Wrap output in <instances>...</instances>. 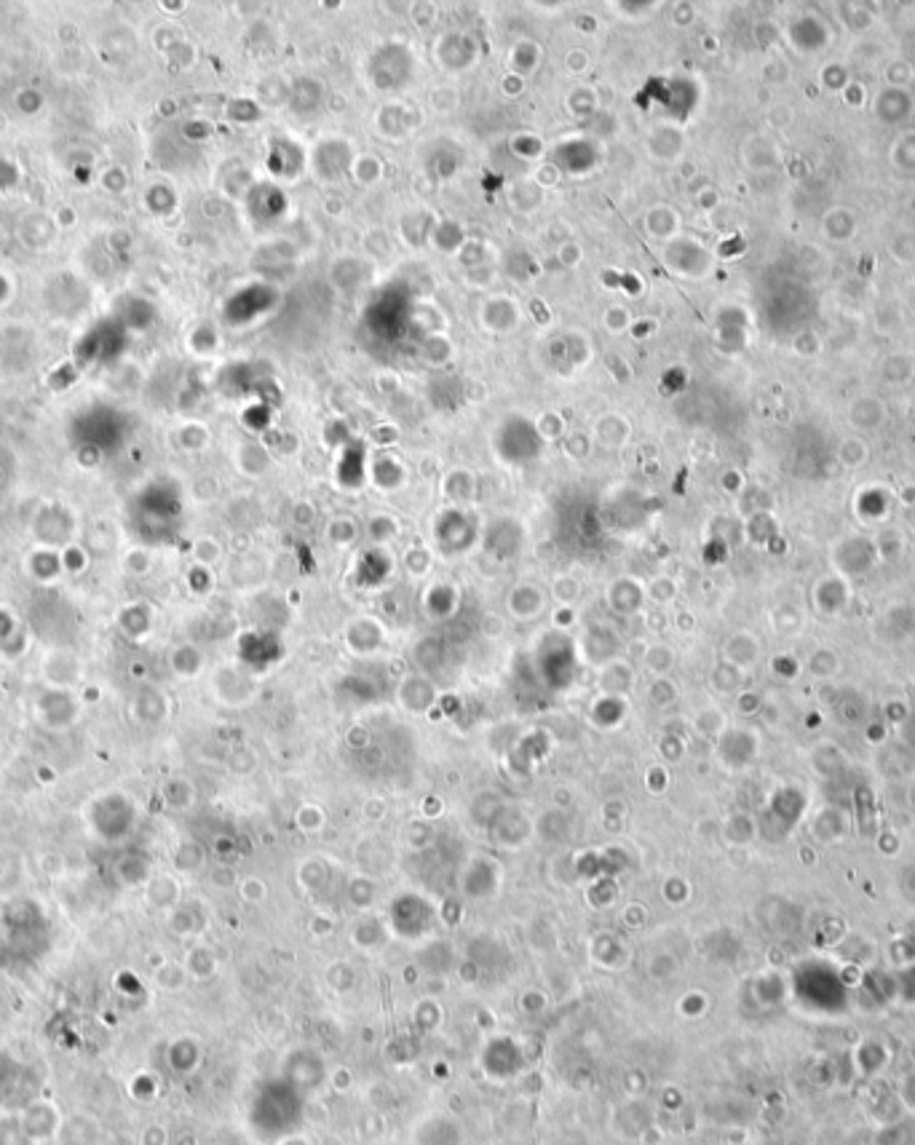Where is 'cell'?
<instances>
[{
  "label": "cell",
  "mask_w": 915,
  "mask_h": 1145,
  "mask_svg": "<svg viewBox=\"0 0 915 1145\" xmlns=\"http://www.w3.org/2000/svg\"><path fill=\"white\" fill-rule=\"evenodd\" d=\"M621 314H624L621 308H613L610 314H605V327H610V330H621L619 322H627V319H624Z\"/></svg>",
  "instance_id": "cell-1"
}]
</instances>
